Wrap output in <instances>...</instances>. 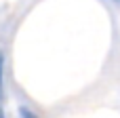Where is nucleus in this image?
<instances>
[{"label": "nucleus", "instance_id": "nucleus-1", "mask_svg": "<svg viewBox=\"0 0 120 118\" xmlns=\"http://www.w3.org/2000/svg\"><path fill=\"white\" fill-rule=\"evenodd\" d=\"M2 78H4V55L0 51V99H2Z\"/></svg>", "mask_w": 120, "mask_h": 118}, {"label": "nucleus", "instance_id": "nucleus-3", "mask_svg": "<svg viewBox=\"0 0 120 118\" xmlns=\"http://www.w3.org/2000/svg\"><path fill=\"white\" fill-rule=\"evenodd\" d=\"M118 2H120V0H118Z\"/></svg>", "mask_w": 120, "mask_h": 118}, {"label": "nucleus", "instance_id": "nucleus-2", "mask_svg": "<svg viewBox=\"0 0 120 118\" xmlns=\"http://www.w3.org/2000/svg\"><path fill=\"white\" fill-rule=\"evenodd\" d=\"M0 118H4V114H2V110H0Z\"/></svg>", "mask_w": 120, "mask_h": 118}]
</instances>
